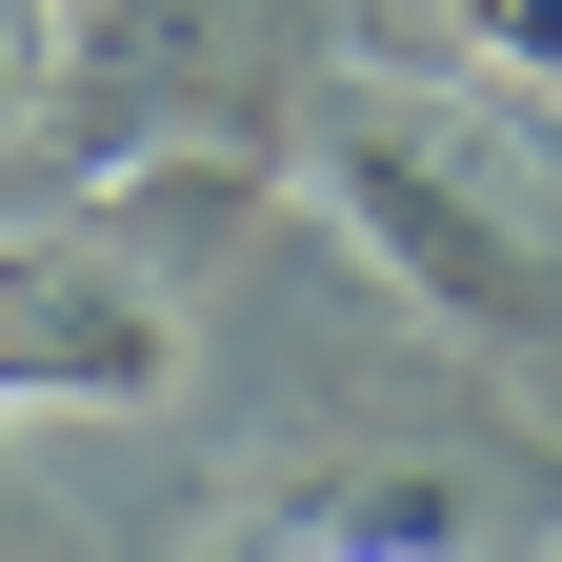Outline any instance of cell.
Segmentation results:
<instances>
[{"label": "cell", "instance_id": "277c9868", "mask_svg": "<svg viewBox=\"0 0 562 562\" xmlns=\"http://www.w3.org/2000/svg\"><path fill=\"white\" fill-rule=\"evenodd\" d=\"M442 41H462V60H503V81H542V101H562V0H442Z\"/></svg>", "mask_w": 562, "mask_h": 562}, {"label": "cell", "instance_id": "3957f363", "mask_svg": "<svg viewBox=\"0 0 562 562\" xmlns=\"http://www.w3.org/2000/svg\"><path fill=\"white\" fill-rule=\"evenodd\" d=\"M261 522H281V542H462L482 503H462L442 462H322V482H281Z\"/></svg>", "mask_w": 562, "mask_h": 562}, {"label": "cell", "instance_id": "6da1fadb", "mask_svg": "<svg viewBox=\"0 0 562 562\" xmlns=\"http://www.w3.org/2000/svg\"><path fill=\"white\" fill-rule=\"evenodd\" d=\"M322 201H341V241H362V281L422 302L442 341H482V362H542V341H562L542 201H522V161L482 121H442V101H341L322 121Z\"/></svg>", "mask_w": 562, "mask_h": 562}, {"label": "cell", "instance_id": "7a4b0ae2", "mask_svg": "<svg viewBox=\"0 0 562 562\" xmlns=\"http://www.w3.org/2000/svg\"><path fill=\"white\" fill-rule=\"evenodd\" d=\"M181 302L121 241H0V422H161Z\"/></svg>", "mask_w": 562, "mask_h": 562}, {"label": "cell", "instance_id": "5b68a950", "mask_svg": "<svg viewBox=\"0 0 562 562\" xmlns=\"http://www.w3.org/2000/svg\"><path fill=\"white\" fill-rule=\"evenodd\" d=\"M60 101V0H0V140Z\"/></svg>", "mask_w": 562, "mask_h": 562}]
</instances>
